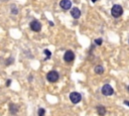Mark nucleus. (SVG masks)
<instances>
[{"label":"nucleus","instance_id":"1","mask_svg":"<svg viewBox=\"0 0 129 116\" xmlns=\"http://www.w3.org/2000/svg\"><path fill=\"white\" fill-rule=\"evenodd\" d=\"M111 14H112V16L115 17V18L120 17L122 14H123V8H122V6L118 5V4L113 5V7L111 9Z\"/></svg>","mask_w":129,"mask_h":116},{"label":"nucleus","instance_id":"2","mask_svg":"<svg viewBox=\"0 0 129 116\" xmlns=\"http://www.w3.org/2000/svg\"><path fill=\"white\" fill-rule=\"evenodd\" d=\"M60 78V75L57 71H51V72H48L47 75H46V79L48 82H51V83H55L59 80Z\"/></svg>","mask_w":129,"mask_h":116},{"label":"nucleus","instance_id":"3","mask_svg":"<svg viewBox=\"0 0 129 116\" xmlns=\"http://www.w3.org/2000/svg\"><path fill=\"white\" fill-rule=\"evenodd\" d=\"M30 26V29L32 31H35V32H39L41 29V23L38 20H32L29 24Z\"/></svg>","mask_w":129,"mask_h":116},{"label":"nucleus","instance_id":"4","mask_svg":"<svg viewBox=\"0 0 129 116\" xmlns=\"http://www.w3.org/2000/svg\"><path fill=\"white\" fill-rule=\"evenodd\" d=\"M70 100L74 104H77L82 100V95H81L80 93H78V92H72L70 94Z\"/></svg>","mask_w":129,"mask_h":116},{"label":"nucleus","instance_id":"5","mask_svg":"<svg viewBox=\"0 0 129 116\" xmlns=\"http://www.w3.org/2000/svg\"><path fill=\"white\" fill-rule=\"evenodd\" d=\"M113 93H114V90H113V88L109 85V84H106L103 86L102 88V94L104 96H111L113 95Z\"/></svg>","mask_w":129,"mask_h":116},{"label":"nucleus","instance_id":"6","mask_svg":"<svg viewBox=\"0 0 129 116\" xmlns=\"http://www.w3.org/2000/svg\"><path fill=\"white\" fill-rule=\"evenodd\" d=\"M64 62L67 63H70V62H73L75 60V54L73 51H67L64 55Z\"/></svg>","mask_w":129,"mask_h":116},{"label":"nucleus","instance_id":"7","mask_svg":"<svg viewBox=\"0 0 129 116\" xmlns=\"http://www.w3.org/2000/svg\"><path fill=\"white\" fill-rule=\"evenodd\" d=\"M60 6L64 10H69L72 7V2L70 1V0H62V1L60 2Z\"/></svg>","mask_w":129,"mask_h":116},{"label":"nucleus","instance_id":"8","mask_svg":"<svg viewBox=\"0 0 129 116\" xmlns=\"http://www.w3.org/2000/svg\"><path fill=\"white\" fill-rule=\"evenodd\" d=\"M71 15H72L73 18H75V19L80 18V16H81V10H80L78 7L72 8V10H71Z\"/></svg>","mask_w":129,"mask_h":116},{"label":"nucleus","instance_id":"9","mask_svg":"<svg viewBox=\"0 0 129 116\" xmlns=\"http://www.w3.org/2000/svg\"><path fill=\"white\" fill-rule=\"evenodd\" d=\"M97 113H98L100 116H104L106 114V108L102 105H99V106H97Z\"/></svg>","mask_w":129,"mask_h":116},{"label":"nucleus","instance_id":"10","mask_svg":"<svg viewBox=\"0 0 129 116\" xmlns=\"http://www.w3.org/2000/svg\"><path fill=\"white\" fill-rule=\"evenodd\" d=\"M94 71H95V73H96V74L101 75V74H103V73H104V68H103L102 66L98 65V66H96V67H95Z\"/></svg>","mask_w":129,"mask_h":116},{"label":"nucleus","instance_id":"11","mask_svg":"<svg viewBox=\"0 0 129 116\" xmlns=\"http://www.w3.org/2000/svg\"><path fill=\"white\" fill-rule=\"evenodd\" d=\"M9 110H10V113H12V114H16V113H17V111H18V107L16 106L15 104H10V106H9Z\"/></svg>","mask_w":129,"mask_h":116},{"label":"nucleus","instance_id":"12","mask_svg":"<svg viewBox=\"0 0 129 116\" xmlns=\"http://www.w3.org/2000/svg\"><path fill=\"white\" fill-rule=\"evenodd\" d=\"M37 114H38V116H44V114H45V110H44L43 108H39L38 111H37Z\"/></svg>","mask_w":129,"mask_h":116},{"label":"nucleus","instance_id":"13","mask_svg":"<svg viewBox=\"0 0 129 116\" xmlns=\"http://www.w3.org/2000/svg\"><path fill=\"white\" fill-rule=\"evenodd\" d=\"M102 42H103V39H102V38H96V39H95V43H96L97 46H101Z\"/></svg>","mask_w":129,"mask_h":116},{"label":"nucleus","instance_id":"14","mask_svg":"<svg viewBox=\"0 0 129 116\" xmlns=\"http://www.w3.org/2000/svg\"><path fill=\"white\" fill-rule=\"evenodd\" d=\"M45 55H46V57H47V59H48V58H51V56H52V53L50 52V51H48V50H44V52H43Z\"/></svg>","mask_w":129,"mask_h":116},{"label":"nucleus","instance_id":"15","mask_svg":"<svg viewBox=\"0 0 129 116\" xmlns=\"http://www.w3.org/2000/svg\"><path fill=\"white\" fill-rule=\"evenodd\" d=\"M11 12H12L13 14H17V13H18V10L16 9L15 7H13V8H11Z\"/></svg>","mask_w":129,"mask_h":116},{"label":"nucleus","instance_id":"16","mask_svg":"<svg viewBox=\"0 0 129 116\" xmlns=\"http://www.w3.org/2000/svg\"><path fill=\"white\" fill-rule=\"evenodd\" d=\"M10 84H11V80H7V82H6V86H7V87H9V86H10Z\"/></svg>","mask_w":129,"mask_h":116},{"label":"nucleus","instance_id":"17","mask_svg":"<svg viewBox=\"0 0 129 116\" xmlns=\"http://www.w3.org/2000/svg\"><path fill=\"white\" fill-rule=\"evenodd\" d=\"M123 103H124L125 105H127V106H129V101H127V100H125V101H124V102H123Z\"/></svg>","mask_w":129,"mask_h":116},{"label":"nucleus","instance_id":"18","mask_svg":"<svg viewBox=\"0 0 129 116\" xmlns=\"http://www.w3.org/2000/svg\"><path fill=\"white\" fill-rule=\"evenodd\" d=\"M96 1H97V0H92V2H93V3H94V2H96Z\"/></svg>","mask_w":129,"mask_h":116},{"label":"nucleus","instance_id":"19","mask_svg":"<svg viewBox=\"0 0 129 116\" xmlns=\"http://www.w3.org/2000/svg\"><path fill=\"white\" fill-rule=\"evenodd\" d=\"M128 91H129V86H128Z\"/></svg>","mask_w":129,"mask_h":116}]
</instances>
